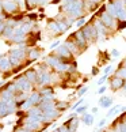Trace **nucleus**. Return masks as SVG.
<instances>
[{
  "instance_id": "f257e3e1",
  "label": "nucleus",
  "mask_w": 126,
  "mask_h": 132,
  "mask_svg": "<svg viewBox=\"0 0 126 132\" xmlns=\"http://www.w3.org/2000/svg\"><path fill=\"white\" fill-rule=\"evenodd\" d=\"M64 14L69 15L72 18H80L85 15V10H84V0H77V2H73L71 4H68L66 7H64Z\"/></svg>"
},
{
  "instance_id": "f03ea898",
  "label": "nucleus",
  "mask_w": 126,
  "mask_h": 132,
  "mask_svg": "<svg viewBox=\"0 0 126 132\" xmlns=\"http://www.w3.org/2000/svg\"><path fill=\"white\" fill-rule=\"evenodd\" d=\"M81 31H83L85 40L88 41V44H94L96 40H98V30H96V27L94 25L92 21H88L85 23V25L81 27Z\"/></svg>"
},
{
  "instance_id": "7ed1b4c3",
  "label": "nucleus",
  "mask_w": 126,
  "mask_h": 132,
  "mask_svg": "<svg viewBox=\"0 0 126 132\" xmlns=\"http://www.w3.org/2000/svg\"><path fill=\"white\" fill-rule=\"evenodd\" d=\"M91 21L94 22V25H95V27H96V30H98V40L96 41H103V40H107V38L111 36V30H109L107 27H106L104 25H103V22L100 21V18H98V16H94Z\"/></svg>"
},
{
  "instance_id": "20e7f679",
  "label": "nucleus",
  "mask_w": 126,
  "mask_h": 132,
  "mask_svg": "<svg viewBox=\"0 0 126 132\" xmlns=\"http://www.w3.org/2000/svg\"><path fill=\"white\" fill-rule=\"evenodd\" d=\"M26 56H27L26 49H21V48L18 46V48H15V49H12L11 52H9L8 59H9V61H11L12 67H18L23 60H25Z\"/></svg>"
},
{
  "instance_id": "39448f33",
  "label": "nucleus",
  "mask_w": 126,
  "mask_h": 132,
  "mask_svg": "<svg viewBox=\"0 0 126 132\" xmlns=\"http://www.w3.org/2000/svg\"><path fill=\"white\" fill-rule=\"evenodd\" d=\"M72 40H73L75 42H76V45L80 48L81 51H85L87 48H88V41L85 40V37H84V34H83V31H81V29H79L77 31H75V33H72Z\"/></svg>"
},
{
  "instance_id": "423d86ee",
  "label": "nucleus",
  "mask_w": 126,
  "mask_h": 132,
  "mask_svg": "<svg viewBox=\"0 0 126 132\" xmlns=\"http://www.w3.org/2000/svg\"><path fill=\"white\" fill-rule=\"evenodd\" d=\"M56 56L61 59L62 61H66V60H71L72 57H73V55H72V52L68 49V46L65 45V44H61V45L56 49Z\"/></svg>"
},
{
  "instance_id": "0eeeda50",
  "label": "nucleus",
  "mask_w": 126,
  "mask_h": 132,
  "mask_svg": "<svg viewBox=\"0 0 126 132\" xmlns=\"http://www.w3.org/2000/svg\"><path fill=\"white\" fill-rule=\"evenodd\" d=\"M16 83V86H18V89L19 91H23V93H27V91H30L31 90V85L33 83L27 79L26 76H21V78H18V79L15 80Z\"/></svg>"
},
{
  "instance_id": "6e6552de",
  "label": "nucleus",
  "mask_w": 126,
  "mask_h": 132,
  "mask_svg": "<svg viewBox=\"0 0 126 132\" xmlns=\"http://www.w3.org/2000/svg\"><path fill=\"white\" fill-rule=\"evenodd\" d=\"M109 80H110V89L114 90V91L122 89L123 83H125V79H122V78H119V76H115V75L109 78Z\"/></svg>"
},
{
  "instance_id": "1a4fd4ad",
  "label": "nucleus",
  "mask_w": 126,
  "mask_h": 132,
  "mask_svg": "<svg viewBox=\"0 0 126 132\" xmlns=\"http://www.w3.org/2000/svg\"><path fill=\"white\" fill-rule=\"evenodd\" d=\"M19 10V6L16 0H3V11L6 12H16Z\"/></svg>"
},
{
  "instance_id": "9d476101",
  "label": "nucleus",
  "mask_w": 126,
  "mask_h": 132,
  "mask_svg": "<svg viewBox=\"0 0 126 132\" xmlns=\"http://www.w3.org/2000/svg\"><path fill=\"white\" fill-rule=\"evenodd\" d=\"M64 44H65V45L68 46V49H69V51L72 52V55H75V56H79L80 53L83 52V51H81L79 46L76 45V42H75L73 40H72V37H71V36L68 37V40H66Z\"/></svg>"
},
{
  "instance_id": "9b49d317",
  "label": "nucleus",
  "mask_w": 126,
  "mask_h": 132,
  "mask_svg": "<svg viewBox=\"0 0 126 132\" xmlns=\"http://www.w3.org/2000/svg\"><path fill=\"white\" fill-rule=\"evenodd\" d=\"M113 102L114 100L111 97H106V95H102L99 98V106L103 108V109H109V108L113 106Z\"/></svg>"
},
{
  "instance_id": "f8f14e48",
  "label": "nucleus",
  "mask_w": 126,
  "mask_h": 132,
  "mask_svg": "<svg viewBox=\"0 0 126 132\" xmlns=\"http://www.w3.org/2000/svg\"><path fill=\"white\" fill-rule=\"evenodd\" d=\"M11 68H12V65H11V61H9L8 57H6V56L0 57V71L7 72V71L11 70Z\"/></svg>"
},
{
  "instance_id": "ddd939ff",
  "label": "nucleus",
  "mask_w": 126,
  "mask_h": 132,
  "mask_svg": "<svg viewBox=\"0 0 126 132\" xmlns=\"http://www.w3.org/2000/svg\"><path fill=\"white\" fill-rule=\"evenodd\" d=\"M81 123L85 124V125H92L95 123V114L92 113H84V114H81Z\"/></svg>"
},
{
  "instance_id": "4468645a",
  "label": "nucleus",
  "mask_w": 126,
  "mask_h": 132,
  "mask_svg": "<svg viewBox=\"0 0 126 132\" xmlns=\"http://www.w3.org/2000/svg\"><path fill=\"white\" fill-rule=\"evenodd\" d=\"M25 76H26L31 83H37V80H38V71H37V70H34V68H30V70H27V71H26Z\"/></svg>"
},
{
  "instance_id": "2eb2a0df",
  "label": "nucleus",
  "mask_w": 126,
  "mask_h": 132,
  "mask_svg": "<svg viewBox=\"0 0 126 132\" xmlns=\"http://www.w3.org/2000/svg\"><path fill=\"white\" fill-rule=\"evenodd\" d=\"M113 127H114L113 131H115V132H126V123L122 119L117 120V123H114Z\"/></svg>"
},
{
  "instance_id": "dca6fc26",
  "label": "nucleus",
  "mask_w": 126,
  "mask_h": 132,
  "mask_svg": "<svg viewBox=\"0 0 126 132\" xmlns=\"http://www.w3.org/2000/svg\"><path fill=\"white\" fill-rule=\"evenodd\" d=\"M41 56V52L38 51V49H30L27 53V57H28V60L33 61V60H37L38 57Z\"/></svg>"
},
{
  "instance_id": "f3484780",
  "label": "nucleus",
  "mask_w": 126,
  "mask_h": 132,
  "mask_svg": "<svg viewBox=\"0 0 126 132\" xmlns=\"http://www.w3.org/2000/svg\"><path fill=\"white\" fill-rule=\"evenodd\" d=\"M119 106L121 105H115V106H113V108H110L109 109V112H107V114H106V117H111V116H115V114H119Z\"/></svg>"
},
{
  "instance_id": "a211bd4d",
  "label": "nucleus",
  "mask_w": 126,
  "mask_h": 132,
  "mask_svg": "<svg viewBox=\"0 0 126 132\" xmlns=\"http://www.w3.org/2000/svg\"><path fill=\"white\" fill-rule=\"evenodd\" d=\"M87 22H88V21H87V18H85V15H84V16H80V18H77V19H76V23H75V25H76V27H77V29H81V27H83V26L85 25Z\"/></svg>"
},
{
  "instance_id": "6ab92c4d",
  "label": "nucleus",
  "mask_w": 126,
  "mask_h": 132,
  "mask_svg": "<svg viewBox=\"0 0 126 132\" xmlns=\"http://www.w3.org/2000/svg\"><path fill=\"white\" fill-rule=\"evenodd\" d=\"M87 110H88V105L83 104V105H80L77 108L75 112H76V114H84V113H87Z\"/></svg>"
},
{
  "instance_id": "aec40b11",
  "label": "nucleus",
  "mask_w": 126,
  "mask_h": 132,
  "mask_svg": "<svg viewBox=\"0 0 126 132\" xmlns=\"http://www.w3.org/2000/svg\"><path fill=\"white\" fill-rule=\"evenodd\" d=\"M68 74H76L77 72V65H76V63H71V64H68Z\"/></svg>"
},
{
  "instance_id": "412c9836",
  "label": "nucleus",
  "mask_w": 126,
  "mask_h": 132,
  "mask_svg": "<svg viewBox=\"0 0 126 132\" xmlns=\"http://www.w3.org/2000/svg\"><path fill=\"white\" fill-rule=\"evenodd\" d=\"M83 104H84V98H83V97H80V100H77V101L75 102V104H73V105L71 106V109H72V110L75 112V110L77 109V108H79L80 105H83Z\"/></svg>"
},
{
  "instance_id": "4be33fe9",
  "label": "nucleus",
  "mask_w": 126,
  "mask_h": 132,
  "mask_svg": "<svg viewBox=\"0 0 126 132\" xmlns=\"http://www.w3.org/2000/svg\"><path fill=\"white\" fill-rule=\"evenodd\" d=\"M88 90H90V86H80L79 91H77V95H79V97H83Z\"/></svg>"
},
{
  "instance_id": "5701e85b",
  "label": "nucleus",
  "mask_w": 126,
  "mask_h": 132,
  "mask_svg": "<svg viewBox=\"0 0 126 132\" xmlns=\"http://www.w3.org/2000/svg\"><path fill=\"white\" fill-rule=\"evenodd\" d=\"M106 80H109V75H102L100 78H99V79H98V82H96V85H98V86H102V85H104V83H106Z\"/></svg>"
},
{
  "instance_id": "b1692460",
  "label": "nucleus",
  "mask_w": 126,
  "mask_h": 132,
  "mask_svg": "<svg viewBox=\"0 0 126 132\" xmlns=\"http://www.w3.org/2000/svg\"><path fill=\"white\" fill-rule=\"evenodd\" d=\"M56 108L59 110H65L68 108V102H56Z\"/></svg>"
},
{
  "instance_id": "393cba45",
  "label": "nucleus",
  "mask_w": 126,
  "mask_h": 132,
  "mask_svg": "<svg viewBox=\"0 0 126 132\" xmlns=\"http://www.w3.org/2000/svg\"><path fill=\"white\" fill-rule=\"evenodd\" d=\"M61 45V41L60 40H54L52 44H50V51H53V49H57V48H59Z\"/></svg>"
},
{
  "instance_id": "a878e982",
  "label": "nucleus",
  "mask_w": 126,
  "mask_h": 132,
  "mask_svg": "<svg viewBox=\"0 0 126 132\" xmlns=\"http://www.w3.org/2000/svg\"><path fill=\"white\" fill-rule=\"evenodd\" d=\"M111 72H113V65H111V64H107L103 68V74L104 75H110Z\"/></svg>"
},
{
  "instance_id": "bb28decb",
  "label": "nucleus",
  "mask_w": 126,
  "mask_h": 132,
  "mask_svg": "<svg viewBox=\"0 0 126 132\" xmlns=\"http://www.w3.org/2000/svg\"><path fill=\"white\" fill-rule=\"evenodd\" d=\"M113 59H118L119 56H121V52L118 51V49H111V55H110Z\"/></svg>"
},
{
  "instance_id": "cd10ccee",
  "label": "nucleus",
  "mask_w": 126,
  "mask_h": 132,
  "mask_svg": "<svg viewBox=\"0 0 126 132\" xmlns=\"http://www.w3.org/2000/svg\"><path fill=\"white\" fill-rule=\"evenodd\" d=\"M106 124H107V117H103V119L98 123V127H99V128H103Z\"/></svg>"
},
{
  "instance_id": "c85d7f7f",
  "label": "nucleus",
  "mask_w": 126,
  "mask_h": 132,
  "mask_svg": "<svg viewBox=\"0 0 126 132\" xmlns=\"http://www.w3.org/2000/svg\"><path fill=\"white\" fill-rule=\"evenodd\" d=\"M106 90H107V86H100L99 89H98V94H100V95H103L104 93H106Z\"/></svg>"
},
{
  "instance_id": "c756f323",
  "label": "nucleus",
  "mask_w": 126,
  "mask_h": 132,
  "mask_svg": "<svg viewBox=\"0 0 126 132\" xmlns=\"http://www.w3.org/2000/svg\"><path fill=\"white\" fill-rule=\"evenodd\" d=\"M59 131L60 132H71V129L69 128H68V125H61V127H59Z\"/></svg>"
},
{
  "instance_id": "7c9ffc66",
  "label": "nucleus",
  "mask_w": 126,
  "mask_h": 132,
  "mask_svg": "<svg viewBox=\"0 0 126 132\" xmlns=\"http://www.w3.org/2000/svg\"><path fill=\"white\" fill-rule=\"evenodd\" d=\"M122 113H126V105H121L119 106V114Z\"/></svg>"
},
{
  "instance_id": "2f4dec72",
  "label": "nucleus",
  "mask_w": 126,
  "mask_h": 132,
  "mask_svg": "<svg viewBox=\"0 0 126 132\" xmlns=\"http://www.w3.org/2000/svg\"><path fill=\"white\" fill-rule=\"evenodd\" d=\"M99 112V108H96V106H94V108H91V113L92 114H96Z\"/></svg>"
},
{
  "instance_id": "473e14b6",
  "label": "nucleus",
  "mask_w": 126,
  "mask_h": 132,
  "mask_svg": "<svg viewBox=\"0 0 126 132\" xmlns=\"http://www.w3.org/2000/svg\"><path fill=\"white\" fill-rule=\"evenodd\" d=\"M98 72H99V68H98V67L92 68V75H94V76H96V75H98Z\"/></svg>"
},
{
  "instance_id": "72a5a7b5",
  "label": "nucleus",
  "mask_w": 126,
  "mask_h": 132,
  "mask_svg": "<svg viewBox=\"0 0 126 132\" xmlns=\"http://www.w3.org/2000/svg\"><path fill=\"white\" fill-rule=\"evenodd\" d=\"M90 2H92L94 4H98V6H100V4L103 3V0H90Z\"/></svg>"
},
{
  "instance_id": "f704fd0d",
  "label": "nucleus",
  "mask_w": 126,
  "mask_h": 132,
  "mask_svg": "<svg viewBox=\"0 0 126 132\" xmlns=\"http://www.w3.org/2000/svg\"><path fill=\"white\" fill-rule=\"evenodd\" d=\"M16 132H33V131L28 129V128H22V129H18Z\"/></svg>"
},
{
  "instance_id": "c9c22d12",
  "label": "nucleus",
  "mask_w": 126,
  "mask_h": 132,
  "mask_svg": "<svg viewBox=\"0 0 126 132\" xmlns=\"http://www.w3.org/2000/svg\"><path fill=\"white\" fill-rule=\"evenodd\" d=\"M119 65H121V67H125V68H126V57L123 59L122 61H121V64H119Z\"/></svg>"
},
{
  "instance_id": "e433bc0d",
  "label": "nucleus",
  "mask_w": 126,
  "mask_h": 132,
  "mask_svg": "<svg viewBox=\"0 0 126 132\" xmlns=\"http://www.w3.org/2000/svg\"><path fill=\"white\" fill-rule=\"evenodd\" d=\"M28 18H30V19H37V14H30Z\"/></svg>"
},
{
  "instance_id": "4c0bfd02",
  "label": "nucleus",
  "mask_w": 126,
  "mask_h": 132,
  "mask_svg": "<svg viewBox=\"0 0 126 132\" xmlns=\"http://www.w3.org/2000/svg\"><path fill=\"white\" fill-rule=\"evenodd\" d=\"M122 90H123V91H126V80H125V83H123V87H122Z\"/></svg>"
},
{
  "instance_id": "58836bf2",
  "label": "nucleus",
  "mask_w": 126,
  "mask_h": 132,
  "mask_svg": "<svg viewBox=\"0 0 126 132\" xmlns=\"http://www.w3.org/2000/svg\"><path fill=\"white\" fill-rule=\"evenodd\" d=\"M3 83H4V82H3V80H0V86H2V85H3Z\"/></svg>"
},
{
  "instance_id": "ea45409f",
  "label": "nucleus",
  "mask_w": 126,
  "mask_h": 132,
  "mask_svg": "<svg viewBox=\"0 0 126 132\" xmlns=\"http://www.w3.org/2000/svg\"><path fill=\"white\" fill-rule=\"evenodd\" d=\"M0 132H2V129H0Z\"/></svg>"
}]
</instances>
